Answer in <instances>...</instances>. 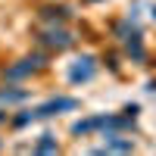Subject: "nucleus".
I'll use <instances>...</instances> for the list:
<instances>
[{
  "label": "nucleus",
  "mask_w": 156,
  "mask_h": 156,
  "mask_svg": "<svg viewBox=\"0 0 156 156\" xmlns=\"http://www.w3.org/2000/svg\"><path fill=\"white\" fill-rule=\"evenodd\" d=\"M59 109H75V100H72V97H59V100H50V103H44V106H37L31 115H53V112H59Z\"/></svg>",
  "instance_id": "f257e3e1"
},
{
  "label": "nucleus",
  "mask_w": 156,
  "mask_h": 156,
  "mask_svg": "<svg viewBox=\"0 0 156 156\" xmlns=\"http://www.w3.org/2000/svg\"><path fill=\"white\" fill-rule=\"evenodd\" d=\"M41 41H44L47 47L66 50V47L72 44V34H69V31H56V28H50V31H44V37H41Z\"/></svg>",
  "instance_id": "f03ea898"
},
{
  "label": "nucleus",
  "mask_w": 156,
  "mask_h": 156,
  "mask_svg": "<svg viewBox=\"0 0 156 156\" xmlns=\"http://www.w3.org/2000/svg\"><path fill=\"white\" fill-rule=\"evenodd\" d=\"M90 75H94V59H90V56H84V59H78V66L69 72V78H72V81L78 84V81H87V78Z\"/></svg>",
  "instance_id": "7ed1b4c3"
},
{
  "label": "nucleus",
  "mask_w": 156,
  "mask_h": 156,
  "mask_svg": "<svg viewBox=\"0 0 156 156\" xmlns=\"http://www.w3.org/2000/svg\"><path fill=\"white\" fill-rule=\"evenodd\" d=\"M128 150H134L131 140H119L115 137V140H106V147H100L97 153H128Z\"/></svg>",
  "instance_id": "20e7f679"
},
{
  "label": "nucleus",
  "mask_w": 156,
  "mask_h": 156,
  "mask_svg": "<svg viewBox=\"0 0 156 156\" xmlns=\"http://www.w3.org/2000/svg\"><path fill=\"white\" fill-rule=\"evenodd\" d=\"M37 66H34V59H25L22 66H12L9 72H6V78H22V75H28V72H34Z\"/></svg>",
  "instance_id": "39448f33"
},
{
  "label": "nucleus",
  "mask_w": 156,
  "mask_h": 156,
  "mask_svg": "<svg viewBox=\"0 0 156 156\" xmlns=\"http://www.w3.org/2000/svg\"><path fill=\"white\" fill-rule=\"evenodd\" d=\"M37 150H41V153H53V150H56L53 134H41V144H37Z\"/></svg>",
  "instance_id": "423d86ee"
}]
</instances>
